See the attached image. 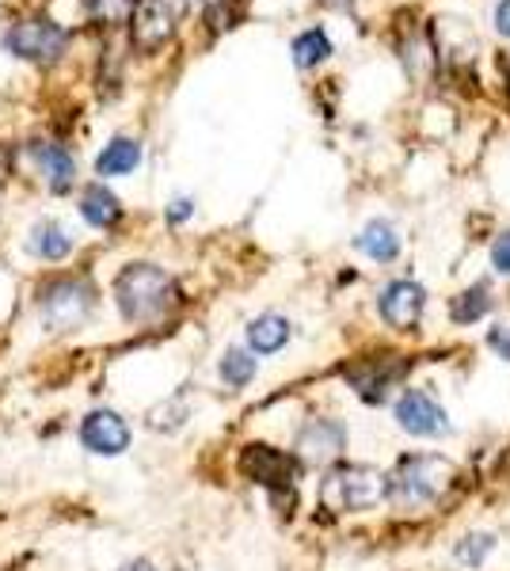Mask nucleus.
I'll use <instances>...</instances> for the list:
<instances>
[{
	"label": "nucleus",
	"instance_id": "nucleus-7",
	"mask_svg": "<svg viewBox=\"0 0 510 571\" xmlns=\"http://www.w3.org/2000/svg\"><path fill=\"white\" fill-rule=\"evenodd\" d=\"M241 473L267 491H293L301 473V458H290L286 450H275L267 442H252L241 453Z\"/></svg>",
	"mask_w": 510,
	"mask_h": 571
},
{
	"label": "nucleus",
	"instance_id": "nucleus-21",
	"mask_svg": "<svg viewBox=\"0 0 510 571\" xmlns=\"http://www.w3.org/2000/svg\"><path fill=\"white\" fill-rule=\"evenodd\" d=\"M290 50H293V65L298 69H316L320 61L331 58V38L324 35V27H308L293 38Z\"/></svg>",
	"mask_w": 510,
	"mask_h": 571
},
{
	"label": "nucleus",
	"instance_id": "nucleus-26",
	"mask_svg": "<svg viewBox=\"0 0 510 571\" xmlns=\"http://www.w3.org/2000/svg\"><path fill=\"white\" fill-rule=\"evenodd\" d=\"M491 267L510 279V229H507V233H499L496 244H491Z\"/></svg>",
	"mask_w": 510,
	"mask_h": 571
},
{
	"label": "nucleus",
	"instance_id": "nucleus-20",
	"mask_svg": "<svg viewBox=\"0 0 510 571\" xmlns=\"http://www.w3.org/2000/svg\"><path fill=\"white\" fill-rule=\"evenodd\" d=\"M137 165H142V142H137V137H114L96 157V172L104 175V180L107 175H130Z\"/></svg>",
	"mask_w": 510,
	"mask_h": 571
},
{
	"label": "nucleus",
	"instance_id": "nucleus-1",
	"mask_svg": "<svg viewBox=\"0 0 510 571\" xmlns=\"http://www.w3.org/2000/svg\"><path fill=\"white\" fill-rule=\"evenodd\" d=\"M114 301H119L122 320L153 324L175 308L180 286L157 264H126L114 279Z\"/></svg>",
	"mask_w": 510,
	"mask_h": 571
},
{
	"label": "nucleus",
	"instance_id": "nucleus-23",
	"mask_svg": "<svg viewBox=\"0 0 510 571\" xmlns=\"http://www.w3.org/2000/svg\"><path fill=\"white\" fill-rule=\"evenodd\" d=\"M491 549H496V537L491 534H465L458 545H453V557H458V564H465V568H481L484 560L491 557Z\"/></svg>",
	"mask_w": 510,
	"mask_h": 571
},
{
	"label": "nucleus",
	"instance_id": "nucleus-16",
	"mask_svg": "<svg viewBox=\"0 0 510 571\" xmlns=\"http://www.w3.org/2000/svg\"><path fill=\"white\" fill-rule=\"evenodd\" d=\"M354 248H359L362 256L374 259V264H392V259L400 256V236H397V229H392L389 221L377 218V221H369L359 236H354Z\"/></svg>",
	"mask_w": 510,
	"mask_h": 571
},
{
	"label": "nucleus",
	"instance_id": "nucleus-4",
	"mask_svg": "<svg viewBox=\"0 0 510 571\" xmlns=\"http://www.w3.org/2000/svg\"><path fill=\"white\" fill-rule=\"evenodd\" d=\"M92 293L88 282L81 279H50L38 290V316L50 331H69V328H81L92 313Z\"/></svg>",
	"mask_w": 510,
	"mask_h": 571
},
{
	"label": "nucleus",
	"instance_id": "nucleus-5",
	"mask_svg": "<svg viewBox=\"0 0 510 571\" xmlns=\"http://www.w3.org/2000/svg\"><path fill=\"white\" fill-rule=\"evenodd\" d=\"M408 369H412L408 354H369V359H354L351 366L343 369V377L366 404H381V400L404 381Z\"/></svg>",
	"mask_w": 510,
	"mask_h": 571
},
{
	"label": "nucleus",
	"instance_id": "nucleus-6",
	"mask_svg": "<svg viewBox=\"0 0 510 571\" xmlns=\"http://www.w3.org/2000/svg\"><path fill=\"white\" fill-rule=\"evenodd\" d=\"M69 46V31L61 23L46 20V15H35V20H20L4 31V50L15 53L23 61H58Z\"/></svg>",
	"mask_w": 510,
	"mask_h": 571
},
{
	"label": "nucleus",
	"instance_id": "nucleus-27",
	"mask_svg": "<svg viewBox=\"0 0 510 571\" xmlns=\"http://www.w3.org/2000/svg\"><path fill=\"white\" fill-rule=\"evenodd\" d=\"M488 347L499 354L503 362H510V324H496V328L488 331Z\"/></svg>",
	"mask_w": 510,
	"mask_h": 571
},
{
	"label": "nucleus",
	"instance_id": "nucleus-29",
	"mask_svg": "<svg viewBox=\"0 0 510 571\" xmlns=\"http://www.w3.org/2000/svg\"><path fill=\"white\" fill-rule=\"evenodd\" d=\"M496 31L510 38V0H499L496 4Z\"/></svg>",
	"mask_w": 510,
	"mask_h": 571
},
{
	"label": "nucleus",
	"instance_id": "nucleus-25",
	"mask_svg": "<svg viewBox=\"0 0 510 571\" xmlns=\"http://www.w3.org/2000/svg\"><path fill=\"white\" fill-rule=\"evenodd\" d=\"M206 23H210L214 31H226L233 27V8H229V0H206Z\"/></svg>",
	"mask_w": 510,
	"mask_h": 571
},
{
	"label": "nucleus",
	"instance_id": "nucleus-9",
	"mask_svg": "<svg viewBox=\"0 0 510 571\" xmlns=\"http://www.w3.org/2000/svg\"><path fill=\"white\" fill-rule=\"evenodd\" d=\"M183 4L180 0H137L134 12V46L145 53L160 50L165 42H172L175 27H180Z\"/></svg>",
	"mask_w": 510,
	"mask_h": 571
},
{
	"label": "nucleus",
	"instance_id": "nucleus-8",
	"mask_svg": "<svg viewBox=\"0 0 510 571\" xmlns=\"http://www.w3.org/2000/svg\"><path fill=\"white\" fill-rule=\"evenodd\" d=\"M392 415H397L400 430H408L412 438H446L453 430L446 408L427 389H404L392 404Z\"/></svg>",
	"mask_w": 510,
	"mask_h": 571
},
{
	"label": "nucleus",
	"instance_id": "nucleus-15",
	"mask_svg": "<svg viewBox=\"0 0 510 571\" xmlns=\"http://www.w3.org/2000/svg\"><path fill=\"white\" fill-rule=\"evenodd\" d=\"M293 328L286 316L278 313H263L248 324V351L252 354H278L286 343H290Z\"/></svg>",
	"mask_w": 510,
	"mask_h": 571
},
{
	"label": "nucleus",
	"instance_id": "nucleus-17",
	"mask_svg": "<svg viewBox=\"0 0 510 571\" xmlns=\"http://www.w3.org/2000/svg\"><path fill=\"white\" fill-rule=\"evenodd\" d=\"M491 305H496L491 286L473 282V286H465L458 297H450V320L458 324V328H473L476 320H484V316L491 313Z\"/></svg>",
	"mask_w": 510,
	"mask_h": 571
},
{
	"label": "nucleus",
	"instance_id": "nucleus-3",
	"mask_svg": "<svg viewBox=\"0 0 510 571\" xmlns=\"http://www.w3.org/2000/svg\"><path fill=\"white\" fill-rule=\"evenodd\" d=\"M392 476V503L415 511V507H430L453 488L458 481V465L442 453H408L400 458L397 473Z\"/></svg>",
	"mask_w": 510,
	"mask_h": 571
},
{
	"label": "nucleus",
	"instance_id": "nucleus-13",
	"mask_svg": "<svg viewBox=\"0 0 510 571\" xmlns=\"http://www.w3.org/2000/svg\"><path fill=\"white\" fill-rule=\"evenodd\" d=\"M31 153H35L38 168H42V175H46V183H50L53 195H65V191L73 187V180H76L73 153H69L65 145H53V142L31 145Z\"/></svg>",
	"mask_w": 510,
	"mask_h": 571
},
{
	"label": "nucleus",
	"instance_id": "nucleus-11",
	"mask_svg": "<svg viewBox=\"0 0 510 571\" xmlns=\"http://www.w3.org/2000/svg\"><path fill=\"white\" fill-rule=\"evenodd\" d=\"M305 465H331L347 450V427L339 420H308L293 442Z\"/></svg>",
	"mask_w": 510,
	"mask_h": 571
},
{
	"label": "nucleus",
	"instance_id": "nucleus-18",
	"mask_svg": "<svg viewBox=\"0 0 510 571\" xmlns=\"http://www.w3.org/2000/svg\"><path fill=\"white\" fill-rule=\"evenodd\" d=\"M27 248L31 256L46 259V264H58V259H65L69 252H73V236H69L58 221H38L27 236Z\"/></svg>",
	"mask_w": 510,
	"mask_h": 571
},
{
	"label": "nucleus",
	"instance_id": "nucleus-12",
	"mask_svg": "<svg viewBox=\"0 0 510 571\" xmlns=\"http://www.w3.org/2000/svg\"><path fill=\"white\" fill-rule=\"evenodd\" d=\"M81 442L88 446L92 453H99V458H119V453L130 446V427H126V420H122L119 412L99 408V412L84 415Z\"/></svg>",
	"mask_w": 510,
	"mask_h": 571
},
{
	"label": "nucleus",
	"instance_id": "nucleus-14",
	"mask_svg": "<svg viewBox=\"0 0 510 571\" xmlns=\"http://www.w3.org/2000/svg\"><path fill=\"white\" fill-rule=\"evenodd\" d=\"M400 50H404L400 58H404V69H408V76H412L415 84L435 81L442 58H438V46H435V38H430L427 31H423V35H412L404 46H400Z\"/></svg>",
	"mask_w": 510,
	"mask_h": 571
},
{
	"label": "nucleus",
	"instance_id": "nucleus-30",
	"mask_svg": "<svg viewBox=\"0 0 510 571\" xmlns=\"http://www.w3.org/2000/svg\"><path fill=\"white\" fill-rule=\"evenodd\" d=\"M119 571H157L149 564V560H134V564H126V568H119Z\"/></svg>",
	"mask_w": 510,
	"mask_h": 571
},
{
	"label": "nucleus",
	"instance_id": "nucleus-28",
	"mask_svg": "<svg viewBox=\"0 0 510 571\" xmlns=\"http://www.w3.org/2000/svg\"><path fill=\"white\" fill-rule=\"evenodd\" d=\"M191 214H195V203H191V198H175L172 210H168V221H172V226H180V221H187Z\"/></svg>",
	"mask_w": 510,
	"mask_h": 571
},
{
	"label": "nucleus",
	"instance_id": "nucleus-2",
	"mask_svg": "<svg viewBox=\"0 0 510 571\" xmlns=\"http://www.w3.org/2000/svg\"><path fill=\"white\" fill-rule=\"evenodd\" d=\"M392 496V476L374 465H331L320 481V503L336 514H362Z\"/></svg>",
	"mask_w": 510,
	"mask_h": 571
},
{
	"label": "nucleus",
	"instance_id": "nucleus-10",
	"mask_svg": "<svg viewBox=\"0 0 510 571\" xmlns=\"http://www.w3.org/2000/svg\"><path fill=\"white\" fill-rule=\"evenodd\" d=\"M423 308H427V290L412 279H397L377 293V313L389 324L392 331H415L423 320Z\"/></svg>",
	"mask_w": 510,
	"mask_h": 571
},
{
	"label": "nucleus",
	"instance_id": "nucleus-22",
	"mask_svg": "<svg viewBox=\"0 0 510 571\" xmlns=\"http://www.w3.org/2000/svg\"><path fill=\"white\" fill-rule=\"evenodd\" d=\"M255 369H259V362H255V354L244 351V347H229V351L221 354V381H226L229 389H244V385H252Z\"/></svg>",
	"mask_w": 510,
	"mask_h": 571
},
{
	"label": "nucleus",
	"instance_id": "nucleus-19",
	"mask_svg": "<svg viewBox=\"0 0 510 571\" xmlns=\"http://www.w3.org/2000/svg\"><path fill=\"white\" fill-rule=\"evenodd\" d=\"M81 218L88 221V226H96V229H111L114 221L122 218V206H119V198L104 187V183H88L84 195H81Z\"/></svg>",
	"mask_w": 510,
	"mask_h": 571
},
{
	"label": "nucleus",
	"instance_id": "nucleus-24",
	"mask_svg": "<svg viewBox=\"0 0 510 571\" xmlns=\"http://www.w3.org/2000/svg\"><path fill=\"white\" fill-rule=\"evenodd\" d=\"M88 4V15L107 27H119V23H130L137 12V0H84Z\"/></svg>",
	"mask_w": 510,
	"mask_h": 571
}]
</instances>
